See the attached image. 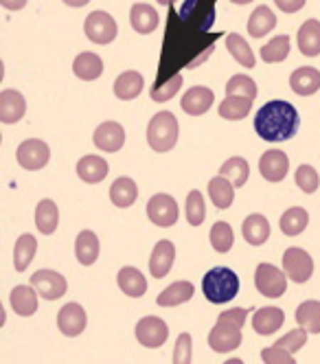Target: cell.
Returning a JSON list of instances; mask_svg holds the SVG:
<instances>
[{"label":"cell","mask_w":320,"mask_h":364,"mask_svg":"<svg viewBox=\"0 0 320 364\" xmlns=\"http://www.w3.org/2000/svg\"><path fill=\"white\" fill-rule=\"evenodd\" d=\"M301 117L297 108L287 101H270L257 112L255 129L268 143H281L299 132Z\"/></svg>","instance_id":"cell-1"},{"label":"cell","mask_w":320,"mask_h":364,"mask_svg":"<svg viewBox=\"0 0 320 364\" xmlns=\"http://www.w3.org/2000/svg\"><path fill=\"white\" fill-rule=\"evenodd\" d=\"M202 292H204L206 301L215 303V305L228 303L239 292V277L228 268H213L210 272L204 274Z\"/></svg>","instance_id":"cell-2"},{"label":"cell","mask_w":320,"mask_h":364,"mask_svg":"<svg viewBox=\"0 0 320 364\" xmlns=\"http://www.w3.org/2000/svg\"><path fill=\"white\" fill-rule=\"evenodd\" d=\"M178 132H180V125H178V119L163 110V112H158L149 125H147V143L154 151H169L176 147L178 143Z\"/></svg>","instance_id":"cell-3"},{"label":"cell","mask_w":320,"mask_h":364,"mask_svg":"<svg viewBox=\"0 0 320 364\" xmlns=\"http://www.w3.org/2000/svg\"><path fill=\"white\" fill-rule=\"evenodd\" d=\"M208 345L213 351H218V353L235 351L239 345H242V327L220 316L218 325L213 327L208 333Z\"/></svg>","instance_id":"cell-4"},{"label":"cell","mask_w":320,"mask_h":364,"mask_svg":"<svg viewBox=\"0 0 320 364\" xmlns=\"http://www.w3.org/2000/svg\"><path fill=\"white\" fill-rule=\"evenodd\" d=\"M285 277H287L285 270L281 272L272 264H261V266H257V272H255L257 290L263 296H268V299H279L287 290V279Z\"/></svg>","instance_id":"cell-5"},{"label":"cell","mask_w":320,"mask_h":364,"mask_svg":"<svg viewBox=\"0 0 320 364\" xmlns=\"http://www.w3.org/2000/svg\"><path fill=\"white\" fill-rule=\"evenodd\" d=\"M283 270L289 281L307 283L314 274V259L303 248H287L283 252Z\"/></svg>","instance_id":"cell-6"},{"label":"cell","mask_w":320,"mask_h":364,"mask_svg":"<svg viewBox=\"0 0 320 364\" xmlns=\"http://www.w3.org/2000/svg\"><path fill=\"white\" fill-rule=\"evenodd\" d=\"M84 31H86L88 40H92L95 44H110L117 38L119 27L110 14L92 11L84 22Z\"/></svg>","instance_id":"cell-7"},{"label":"cell","mask_w":320,"mask_h":364,"mask_svg":"<svg viewBox=\"0 0 320 364\" xmlns=\"http://www.w3.org/2000/svg\"><path fill=\"white\" fill-rule=\"evenodd\" d=\"M18 165L26 171H38L42 167H46L48 159H50V149L44 141L40 139H29L20 143L18 151H16Z\"/></svg>","instance_id":"cell-8"},{"label":"cell","mask_w":320,"mask_h":364,"mask_svg":"<svg viewBox=\"0 0 320 364\" xmlns=\"http://www.w3.org/2000/svg\"><path fill=\"white\" fill-rule=\"evenodd\" d=\"M147 215L156 226L169 228L178 222L180 213H178V204L171 196L158 193V196H151V200L147 202Z\"/></svg>","instance_id":"cell-9"},{"label":"cell","mask_w":320,"mask_h":364,"mask_svg":"<svg viewBox=\"0 0 320 364\" xmlns=\"http://www.w3.org/2000/svg\"><path fill=\"white\" fill-rule=\"evenodd\" d=\"M167 336H169V327L158 316H145L137 325V341L143 347H149V349L163 347L167 343Z\"/></svg>","instance_id":"cell-10"},{"label":"cell","mask_w":320,"mask_h":364,"mask_svg":"<svg viewBox=\"0 0 320 364\" xmlns=\"http://www.w3.org/2000/svg\"><path fill=\"white\" fill-rule=\"evenodd\" d=\"M31 285L46 299V301H58L66 294L68 290V283L66 279L55 272V270H38L31 277Z\"/></svg>","instance_id":"cell-11"},{"label":"cell","mask_w":320,"mask_h":364,"mask_svg":"<svg viewBox=\"0 0 320 364\" xmlns=\"http://www.w3.org/2000/svg\"><path fill=\"white\" fill-rule=\"evenodd\" d=\"M95 145L101 149V151H108V154H114L123 147L125 143V129L123 125H119L117 121H105L101 123L97 129H95V136H92Z\"/></svg>","instance_id":"cell-12"},{"label":"cell","mask_w":320,"mask_h":364,"mask_svg":"<svg viewBox=\"0 0 320 364\" xmlns=\"http://www.w3.org/2000/svg\"><path fill=\"white\" fill-rule=\"evenodd\" d=\"M58 327L64 336H79L86 329V311L79 303H66L58 314Z\"/></svg>","instance_id":"cell-13"},{"label":"cell","mask_w":320,"mask_h":364,"mask_svg":"<svg viewBox=\"0 0 320 364\" xmlns=\"http://www.w3.org/2000/svg\"><path fill=\"white\" fill-rule=\"evenodd\" d=\"M289 161L281 149H270L261 156L259 161V171L268 182H281L287 176Z\"/></svg>","instance_id":"cell-14"},{"label":"cell","mask_w":320,"mask_h":364,"mask_svg":"<svg viewBox=\"0 0 320 364\" xmlns=\"http://www.w3.org/2000/svg\"><path fill=\"white\" fill-rule=\"evenodd\" d=\"M213 99H215V95H213V90H208L206 86H193L191 90H186L182 101H180V108L191 114V117H200L204 114L210 106H213Z\"/></svg>","instance_id":"cell-15"},{"label":"cell","mask_w":320,"mask_h":364,"mask_svg":"<svg viewBox=\"0 0 320 364\" xmlns=\"http://www.w3.org/2000/svg\"><path fill=\"white\" fill-rule=\"evenodd\" d=\"M174 262H176V248H174V244L169 240L158 242L154 252H151V259H149V272L156 279H163V277L169 274Z\"/></svg>","instance_id":"cell-16"},{"label":"cell","mask_w":320,"mask_h":364,"mask_svg":"<svg viewBox=\"0 0 320 364\" xmlns=\"http://www.w3.org/2000/svg\"><path fill=\"white\" fill-rule=\"evenodd\" d=\"M26 112V101L18 90H3L0 92V121L3 123H18Z\"/></svg>","instance_id":"cell-17"},{"label":"cell","mask_w":320,"mask_h":364,"mask_svg":"<svg viewBox=\"0 0 320 364\" xmlns=\"http://www.w3.org/2000/svg\"><path fill=\"white\" fill-rule=\"evenodd\" d=\"M283 323H285V314L279 307H261L255 311V316H252V327L261 336L277 333Z\"/></svg>","instance_id":"cell-18"},{"label":"cell","mask_w":320,"mask_h":364,"mask_svg":"<svg viewBox=\"0 0 320 364\" xmlns=\"http://www.w3.org/2000/svg\"><path fill=\"white\" fill-rule=\"evenodd\" d=\"M289 88L301 97H309L320 90V70L311 66L297 68L289 77Z\"/></svg>","instance_id":"cell-19"},{"label":"cell","mask_w":320,"mask_h":364,"mask_svg":"<svg viewBox=\"0 0 320 364\" xmlns=\"http://www.w3.org/2000/svg\"><path fill=\"white\" fill-rule=\"evenodd\" d=\"M108 171H110L108 161H103L92 154L84 156V159L77 163V176L84 182H88V185H97V182H101L105 176H108Z\"/></svg>","instance_id":"cell-20"},{"label":"cell","mask_w":320,"mask_h":364,"mask_svg":"<svg viewBox=\"0 0 320 364\" xmlns=\"http://www.w3.org/2000/svg\"><path fill=\"white\" fill-rule=\"evenodd\" d=\"M299 50L305 58H316L320 55V22L309 18L303 22V27L299 29Z\"/></svg>","instance_id":"cell-21"},{"label":"cell","mask_w":320,"mask_h":364,"mask_svg":"<svg viewBox=\"0 0 320 364\" xmlns=\"http://www.w3.org/2000/svg\"><path fill=\"white\" fill-rule=\"evenodd\" d=\"M129 22H132V29H134L137 33L147 36V33L158 29L160 18H158V11L154 7L137 3L134 7H132V11H129Z\"/></svg>","instance_id":"cell-22"},{"label":"cell","mask_w":320,"mask_h":364,"mask_svg":"<svg viewBox=\"0 0 320 364\" xmlns=\"http://www.w3.org/2000/svg\"><path fill=\"white\" fill-rule=\"evenodd\" d=\"M9 301L18 316H33L38 311V294L33 285H18L11 290Z\"/></svg>","instance_id":"cell-23"},{"label":"cell","mask_w":320,"mask_h":364,"mask_svg":"<svg viewBox=\"0 0 320 364\" xmlns=\"http://www.w3.org/2000/svg\"><path fill=\"white\" fill-rule=\"evenodd\" d=\"M139 198V189H137V182L127 178V176H121L112 182L110 187V200L114 206H119V209H127V206H132L137 202Z\"/></svg>","instance_id":"cell-24"},{"label":"cell","mask_w":320,"mask_h":364,"mask_svg":"<svg viewBox=\"0 0 320 364\" xmlns=\"http://www.w3.org/2000/svg\"><path fill=\"white\" fill-rule=\"evenodd\" d=\"M242 232H244V240L250 246H261L270 237V222L259 213H252L244 220Z\"/></svg>","instance_id":"cell-25"},{"label":"cell","mask_w":320,"mask_h":364,"mask_svg":"<svg viewBox=\"0 0 320 364\" xmlns=\"http://www.w3.org/2000/svg\"><path fill=\"white\" fill-rule=\"evenodd\" d=\"M117 283H119V288L132 299H141L147 292V281H145L143 272H139L137 268H129V266L121 268L117 274Z\"/></svg>","instance_id":"cell-26"},{"label":"cell","mask_w":320,"mask_h":364,"mask_svg":"<svg viewBox=\"0 0 320 364\" xmlns=\"http://www.w3.org/2000/svg\"><path fill=\"white\" fill-rule=\"evenodd\" d=\"M73 73L84 82H95L103 73V62L97 53H79L73 62Z\"/></svg>","instance_id":"cell-27"},{"label":"cell","mask_w":320,"mask_h":364,"mask_svg":"<svg viewBox=\"0 0 320 364\" xmlns=\"http://www.w3.org/2000/svg\"><path fill=\"white\" fill-rule=\"evenodd\" d=\"M75 255L82 266H92L99 257V237L92 230H82L75 242Z\"/></svg>","instance_id":"cell-28"},{"label":"cell","mask_w":320,"mask_h":364,"mask_svg":"<svg viewBox=\"0 0 320 364\" xmlns=\"http://www.w3.org/2000/svg\"><path fill=\"white\" fill-rule=\"evenodd\" d=\"M208 196H210V202L218 206V209H228L235 200V185L226 178V176H218L208 182Z\"/></svg>","instance_id":"cell-29"},{"label":"cell","mask_w":320,"mask_h":364,"mask_svg":"<svg viewBox=\"0 0 320 364\" xmlns=\"http://www.w3.org/2000/svg\"><path fill=\"white\" fill-rule=\"evenodd\" d=\"M145 86V80H143V75L137 73V70H127L123 75L117 77V82H114V95L123 101H129V99H137L141 95Z\"/></svg>","instance_id":"cell-30"},{"label":"cell","mask_w":320,"mask_h":364,"mask_svg":"<svg viewBox=\"0 0 320 364\" xmlns=\"http://www.w3.org/2000/svg\"><path fill=\"white\" fill-rule=\"evenodd\" d=\"M193 283L189 281H176L171 283L169 288L165 292H160L156 303L158 305H163V307H174V305H182L186 301H191L193 299Z\"/></svg>","instance_id":"cell-31"},{"label":"cell","mask_w":320,"mask_h":364,"mask_svg":"<svg viewBox=\"0 0 320 364\" xmlns=\"http://www.w3.org/2000/svg\"><path fill=\"white\" fill-rule=\"evenodd\" d=\"M252 108V99L250 97H242V95H226V99L220 106V117L228 119V121H242L248 117Z\"/></svg>","instance_id":"cell-32"},{"label":"cell","mask_w":320,"mask_h":364,"mask_svg":"<svg viewBox=\"0 0 320 364\" xmlns=\"http://www.w3.org/2000/svg\"><path fill=\"white\" fill-rule=\"evenodd\" d=\"M60 224V213H58V204L53 200H42L36 209V226L44 235H53L58 230Z\"/></svg>","instance_id":"cell-33"},{"label":"cell","mask_w":320,"mask_h":364,"mask_svg":"<svg viewBox=\"0 0 320 364\" xmlns=\"http://www.w3.org/2000/svg\"><path fill=\"white\" fill-rule=\"evenodd\" d=\"M307 224H309V215L305 209H301V206H292V209H287L279 220L283 235H287V237L301 235V232L307 228Z\"/></svg>","instance_id":"cell-34"},{"label":"cell","mask_w":320,"mask_h":364,"mask_svg":"<svg viewBox=\"0 0 320 364\" xmlns=\"http://www.w3.org/2000/svg\"><path fill=\"white\" fill-rule=\"evenodd\" d=\"M277 27V16L270 7H257L248 20V33L252 38H263V36H268L272 29Z\"/></svg>","instance_id":"cell-35"},{"label":"cell","mask_w":320,"mask_h":364,"mask_svg":"<svg viewBox=\"0 0 320 364\" xmlns=\"http://www.w3.org/2000/svg\"><path fill=\"white\" fill-rule=\"evenodd\" d=\"M38 252V242L33 235H29V232H24V235L18 237L16 242V248H14V266L18 272H24L26 268H29V264L33 262V257Z\"/></svg>","instance_id":"cell-36"},{"label":"cell","mask_w":320,"mask_h":364,"mask_svg":"<svg viewBox=\"0 0 320 364\" xmlns=\"http://www.w3.org/2000/svg\"><path fill=\"white\" fill-rule=\"evenodd\" d=\"M220 173L226 176L233 185L239 189V187H246V182L250 178V167H248V161H244L242 156H233V159H228L220 167Z\"/></svg>","instance_id":"cell-37"},{"label":"cell","mask_w":320,"mask_h":364,"mask_svg":"<svg viewBox=\"0 0 320 364\" xmlns=\"http://www.w3.org/2000/svg\"><path fill=\"white\" fill-rule=\"evenodd\" d=\"M297 323L309 333H320V301H305L297 307Z\"/></svg>","instance_id":"cell-38"},{"label":"cell","mask_w":320,"mask_h":364,"mask_svg":"<svg viewBox=\"0 0 320 364\" xmlns=\"http://www.w3.org/2000/svg\"><path fill=\"white\" fill-rule=\"evenodd\" d=\"M226 48H228V53L242 64L246 68H252L255 66V55H252V48L248 46V42L239 36V33H230L226 38Z\"/></svg>","instance_id":"cell-39"},{"label":"cell","mask_w":320,"mask_h":364,"mask_svg":"<svg viewBox=\"0 0 320 364\" xmlns=\"http://www.w3.org/2000/svg\"><path fill=\"white\" fill-rule=\"evenodd\" d=\"M287 55H289V38L287 36L272 38L268 44L261 48V58H263V62H268V64L283 62Z\"/></svg>","instance_id":"cell-40"},{"label":"cell","mask_w":320,"mask_h":364,"mask_svg":"<svg viewBox=\"0 0 320 364\" xmlns=\"http://www.w3.org/2000/svg\"><path fill=\"white\" fill-rule=\"evenodd\" d=\"M235 235L228 222H215L210 228V246L218 252H228L233 248Z\"/></svg>","instance_id":"cell-41"},{"label":"cell","mask_w":320,"mask_h":364,"mask_svg":"<svg viewBox=\"0 0 320 364\" xmlns=\"http://www.w3.org/2000/svg\"><path fill=\"white\" fill-rule=\"evenodd\" d=\"M206 218V206H204V196L193 189L189 196H186V220H189L191 226H200Z\"/></svg>","instance_id":"cell-42"},{"label":"cell","mask_w":320,"mask_h":364,"mask_svg":"<svg viewBox=\"0 0 320 364\" xmlns=\"http://www.w3.org/2000/svg\"><path fill=\"white\" fill-rule=\"evenodd\" d=\"M257 92H259L257 84L250 80V77H246V75H235L233 80L228 82V86H226V95H242V97L255 99Z\"/></svg>","instance_id":"cell-43"},{"label":"cell","mask_w":320,"mask_h":364,"mask_svg":"<svg viewBox=\"0 0 320 364\" xmlns=\"http://www.w3.org/2000/svg\"><path fill=\"white\" fill-rule=\"evenodd\" d=\"M180 86H182V75H171L169 80L165 82V84H156L154 86V90H151V99L154 101H158V103H165V101H169L178 90H180Z\"/></svg>","instance_id":"cell-44"},{"label":"cell","mask_w":320,"mask_h":364,"mask_svg":"<svg viewBox=\"0 0 320 364\" xmlns=\"http://www.w3.org/2000/svg\"><path fill=\"white\" fill-rule=\"evenodd\" d=\"M297 185H299V189L301 191H305V193H314L316 189H318V185H320V178H318V171L311 167V165H301L299 169H297Z\"/></svg>","instance_id":"cell-45"},{"label":"cell","mask_w":320,"mask_h":364,"mask_svg":"<svg viewBox=\"0 0 320 364\" xmlns=\"http://www.w3.org/2000/svg\"><path fill=\"white\" fill-rule=\"evenodd\" d=\"M261 360L265 364H294V355H292L285 347L281 345H274V347H268L261 351Z\"/></svg>","instance_id":"cell-46"},{"label":"cell","mask_w":320,"mask_h":364,"mask_svg":"<svg viewBox=\"0 0 320 364\" xmlns=\"http://www.w3.org/2000/svg\"><path fill=\"white\" fill-rule=\"evenodd\" d=\"M307 329H294V331H289L287 336H283V338H279V341L274 343V345H281V347H285L289 353H297L305 343H307Z\"/></svg>","instance_id":"cell-47"},{"label":"cell","mask_w":320,"mask_h":364,"mask_svg":"<svg viewBox=\"0 0 320 364\" xmlns=\"http://www.w3.org/2000/svg\"><path fill=\"white\" fill-rule=\"evenodd\" d=\"M191 353H193L191 336L189 333H180V338L176 341V347H174V362L176 364H189L191 362Z\"/></svg>","instance_id":"cell-48"},{"label":"cell","mask_w":320,"mask_h":364,"mask_svg":"<svg viewBox=\"0 0 320 364\" xmlns=\"http://www.w3.org/2000/svg\"><path fill=\"white\" fill-rule=\"evenodd\" d=\"M220 316H222V318H226V321H230V323H235V325H239V327H244V323H246V318H248V309L235 307V309L222 311Z\"/></svg>","instance_id":"cell-49"},{"label":"cell","mask_w":320,"mask_h":364,"mask_svg":"<svg viewBox=\"0 0 320 364\" xmlns=\"http://www.w3.org/2000/svg\"><path fill=\"white\" fill-rule=\"evenodd\" d=\"M274 3L283 14H297L305 7L307 0H274Z\"/></svg>","instance_id":"cell-50"},{"label":"cell","mask_w":320,"mask_h":364,"mask_svg":"<svg viewBox=\"0 0 320 364\" xmlns=\"http://www.w3.org/2000/svg\"><path fill=\"white\" fill-rule=\"evenodd\" d=\"M26 3H29V0H0V5L9 11H20V9H24Z\"/></svg>","instance_id":"cell-51"},{"label":"cell","mask_w":320,"mask_h":364,"mask_svg":"<svg viewBox=\"0 0 320 364\" xmlns=\"http://www.w3.org/2000/svg\"><path fill=\"white\" fill-rule=\"evenodd\" d=\"M62 3H66L68 7H84L90 3V0H62Z\"/></svg>","instance_id":"cell-52"},{"label":"cell","mask_w":320,"mask_h":364,"mask_svg":"<svg viewBox=\"0 0 320 364\" xmlns=\"http://www.w3.org/2000/svg\"><path fill=\"white\" fill-rule=\"evenodd\" d=\"M230 3H235V5H248V3H252V0H230Z\"/></svg>","instance_id":"cell-53"},{"label":"cell","mask_w":320,"mask_h":364,"mask_svg":"<svg viewBox=\"0 0 320 364\" xmlns=\"http://www.w3.org/2000/svg\"><path fill=\"white\" fill-rule=\"evenodd\" d=\"M158 5H171V3H176V0H156Z\"/></svg>","instance_id":"cell-54"}]
</instances>
